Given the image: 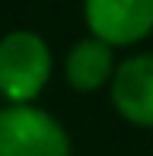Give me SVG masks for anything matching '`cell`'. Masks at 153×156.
<instances>
[{
	"mask_svg": "<svg viewBox=\"0 0 153 156\" xmlns=\"http://www.w3.org/2000/svg\"><path fill=\"white\" fill-rule=\"evenodd\" d=\"M51 76V51L35 32H10L0 38V96L13 105L32 102Z\"/></svg>",
	"mask_w": 153,
	"mask_h": 156,
	"instance_id": "obj_1",
	"label": "cell"
},
{
	"mask_svg": "<svg viewBox=\"0 0 153 156\" xmlns=\"http://www.w3.org/2000/svg\"><path fill=\"white\" fill-rule=\"evenodd\" d=\"M0 156H70L64 127L32 105L0 112Z\"/></svg>",
	"mask_w": 153,
	"mask_h": 156,
	"instance_id": "obj_2",
	"label": "cell"
},
{
	"mask_svg": "<svg viewBox=\"0 0 153 156\" xmlns=\"http://www.w3.org/2000/svg\"><path fill=\"white\" fill-rule=\"evenodd\" d=\"M112 102L131 124L153 127V54L128 58L115 70Z\"/></svg>",
	"mask_w": 153,
	"mask_h": 156,
	"instance_id": "obj_4",
	"label": "cell"
},
{
	"mask_svg": "<svg viewBox=\"0 0 153 156\" xmlns=\"http://www.w3.org/2000/svg\"><path fill=\"white\" fill-rule=\"evenodd\" d=\"M67 83L80 93H93L99 89L109 76H115V61H112V45L102 38H86L67 54Z\"/></svg>",
	"mask_w": 153,
	"mask_h": 156,
	"instance_id": "obj_5",
	"label": "cell"
},
{
	"mask_svg": "<svg viewBox=\"0 0 153 156\" xmlns=\"http://www.w3.org/2000/svg\"><path fill=\"white\" fill-rule=\"evenodd\" d=\"M86 26L109 45H134L153 32V0H83Z\"/></svg>",
	"mask_w": 153,
	"mask_h": 156,
	"instance_id": "obj_3",
	"label": "cell"
}]
</instances>
